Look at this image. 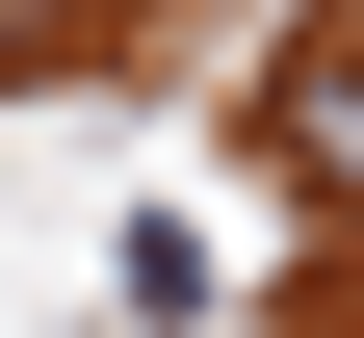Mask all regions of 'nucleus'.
Returning <instances> with one entry per match:
<instances>
[{
  "label": "nucleus",
  "mask_w": 364,
  "mask_h": 338,
  "mask_svg": "<svg viewBox=\"0 0 364 338\" xmlns=\"http://www.w3.org/2000/svg\"><path fill=\"white\" fill-rule=\"evenodd\" d=\"M260 157H287L312 208H364V53H287L260 78Z\"/></svg>",
  "instance_id": "nucleus-1"
}]
</instances>
